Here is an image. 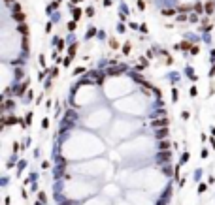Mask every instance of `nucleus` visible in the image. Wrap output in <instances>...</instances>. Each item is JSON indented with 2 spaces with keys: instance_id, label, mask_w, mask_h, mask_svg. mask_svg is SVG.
Listing matches in <instances>:
<instances>
[{
  "instance_id": "nucleus-4",
  "label": "nucleus",
  "mask_w": 215,
  "mask_h": 205,
  "mask_svg": "<svg viewBox=\"0 0 215 205\" xmlns=\"http://www.w3.org/2000/svg\"><path fill=\"white\" fill-rule=\"evenodd\" d=\"M177 47V49H191V43L189 42H181L179 45H176Z\"/></svg>"
},
{
  "instance_id": "nucleus-1",
  "label": "nucleus",
  "mask_w": 215,
  "mask_h": 205,
  "mask_svg": "<svg viewBox=\"0 0 215 205\" xmlns=\"http://www.w3.org/2000/svg\"><path fill=\"white\" fill-rule=\"evenodd\" d=\"M151 124H153L155 128H166V126H168V119H158V121H153Z\"/></svg>"
},
{
  "instance_id": "nucleus-15",
  "label": "nucleus",
  "mask_w": 215,
  "mask_h": 205,
  "mask_svg": "<svg viewBox=\"0 0 215 205\" xmlns=\"http://www.w3.org/2000/svg\"><path fill=\"white\" fill-rule=\"evenodd\" d=\"M117 30H119V32H125L126 28H125V25H121V23H119V27H117Z\"/></svg>"
},
{
  "instance_id": "nucleus-21",
  "label": "nucleus",
  "mask_w": 215,
  "mask_h": 205,
  "mask_svg": "<svg viewBox=\"0 0 215 205\" xmlns=\"http://www.w3.org/2000/svg\"><path fill=\"white\" fill-rule=\"evenodd\" d=\"M4 2H8V4H10V2H13V0H4Z\"/></svg>"
},
{
  "instance_id": "nucleus-14",
  "label": "nucleus",
  "mask_w": 215,
  "mask_h": 205,
  "mask_svg": "<svg viewBox=\"0 0 215 205\" xmlns=\"http://www.w3.org/2000/svg\"><path fill=\"white\" fill-rule=\"evenodd\" d=\"M85 13H87V15H89V17H93V15H94V10H93V8H89V10H87Z\"/></svg>"
},
{
  "instance_id": "nucleus-12",
  "label": "nucleus",
  "mask_w": 215,
  "mask_h": 205,
  "mask_svg": "<svg viewBox=\"0 0 215 205\" xmlns=\"http://www.w3.org/2000/svg\"><path fill=\"white\" fill-rule=\"evenodd\" d=\"M25 119H27V121H25V124H30V122H32V113H28V115L25 117Z\"/></svg>"
},
{
  "instance_id": "nucleus-2",
  "label": "nucleus",
  "mask_w": 215,
  "mask_h": 205,
  "mask_svg": "<svg viewBox=\"0 0 215 205\" xmlns=\"http://www.w3.org/2000/svg\"><path fill=\"white\" fill-rule=\"evenodd\" d=\"M13 17L17 19V21H23V19H25V15L21 13V8H19V6H15V11H13Z\"/></svg>"
},
{
  "instance_id": "nucleus-18",
  "label": "nucleus",
  "mask_w": 215,
  "mask_h": 205,
  "mask_svg": "<svg viewBox=\"0 0 215 205\" xmlns=\"http://www.w3.org/2000/svg\"><path fill=\"white\" fill-rule=\"evenodd\" d=\"M94 34H96V30H94V28H91L89 32H87V36H89V38H91V36H94Z\"/></svg>"
},
{
  "instance_id": "nucleus-22",
  "label": "nucleus",
  "mask_w": 215,
  "mask_h": 205,
  "mask_svg": "<svg viewBox=\"0 0 215 205\" xmlns=\"http://www.w3.org/2000/svg\"><path fill=\"white\" fill-rule=\"evenodd\" d=\"M74 2H81V0H74Z\"/></svg>"
},
{
  "instance_id": "nucleus-8",
  "label": "nucleus",
  "mask_w": 215,
  "mask_h": 205,
  "mask_svg": "<svg viewBox=\"0 0 215 205\" xmlns=\"http://www.w3.org/2000/svg\"><path fill=\"white\" fill-rule=\"evenodd\" d=\"M17 30H19L21 34H25V36H27V27L23 25V23H21V25H19V28H17Z\"/></svg>"
},
{
  "instance_id": "nucleus-13",
  "label": "nucleus",
  "mask_w": 215,
  "mask_h": 205,
  "mask_svg": "<svg viewBox=\"0 0 215 205\" xmlns=\"http://www.w3.org/2000/svg\"><path fill=\"white\" fill-rule=\"evenodd\" d=\"M76 51H77V45H72V47H70V57H72Z\"/></svg>"
},
{
  "instance_id": "nucleus-3",
  "label": "nucleus",
  "mask_w": 215,
  "mask_h": 205,
  "mask_svg": "<svg viewBox=\"0 0 215 205\" xmlns=\"http://www.w3.org/2000/svg\"><path fill=\"white\" fill-rule=\"evenodd\" d=\"M166 136H168V126H166V128H161V130L157 132V137H158V139H162V137H166Z\"/></svg>"
},
{
  "instance_id": "nucleus-7",
  "label": "nucleus",
  "mask_w": 215,
  "mask_h": 205,
  "mask_svg": "<svg viewBox=\"0 0 215 205\" xmlns=\"http://www.w3.org/2000/svg\"><path fill=\"white\" fill-rule=\"evenodd\" d=\"M166 149H170V143L168 141H161V151H166Z\"/></svg>"
},
{
  "instance_id": "nucleus-9",
  "label": "nucleus",
  "mask_w": 215,
  "mask_h": 205,
  "mask_svg": "<svg viewBox=\"0 0 215 205\" xmlns=\"http://www.w3.org/2000/svg\"><path fill=\"white\" fill-rule=\"evenodd\" d=\"M81 13H83V11H81V10H76V11H74V19H76V21H77V19H79V17H81Z\"/></svg>"
},
{
  "instance_id": "nucleus-6",
  "label": "nucleus",
  "mask_w": 215,
  "mask_h": 205,
  "mask_svg": "<svg viewBox=\"0 0 215 205\" xmlns=\"http://www.w3.org/2000/svg\"><path fill=\"white\" fill-rule=\"evenodd\" d=\"M174 13H176L174 10H162V15H164V17H172Z\"/></svg>"
},
{
  "instance_id": "nucleus-16",
  "label": "nucleus",
  "mask_w": 215,
  "mask_h": 205,
  "mask_svg": "<svg viewBox=\"0 0 215 205\" xmlns=\"http://www.w3.org/2000/svg\"><path fill=\"white\" fill-rule=\"evenodd\" d=\"M189 10H191V6H181L179 8V11H189Z\"/></svg>"
},
{
  "instance_id": "nucleus-5",
  "label": "nucleus",
  "mask_w": 215,
  "mask_h": 205,
  "mask_svg": "<svg viewBox=\"0 0 215 205\" xmlns=\"http://www.w3.org/2000/svg\"><path fill=\"white\" fill-rule=\"evenodd\" d=\"M206 13H208V15L213 13V2H208V4H206Z\"/></svg>"
},
{
  "instance_id": "nucleus-11",
  "label": "nucleus",
  "mask_w": 215,
  "mask_h": 205,
  "mask_svg": "<svg viewBox=\"0 0 215 205\" xmlns=\"http://www.w3.org/2000/svg\"><path fill=\"white\" fill-rule=\"evenodd\" d=\"M193 8H194V11H198V13H202V4H194Z\"/></svg>"
},
{
  "instance_id": "nucleus-10",
  "label": "nucleus",
  "mask_w": 215,
  "mask_h": 205,
  "mask_svg": "<svg viewBox=\"0 0 215 205\" xmlns=\"http://www.w3.org/2000/svg\"><path fill=\"white\" fill-rule=\"evenodd\" d=\"M109 47H111V49H117V47H119V43H117L115 40H109Z\"/></svg>"
},
{
  "instance_id": "nucleus-19",
  "label": "nucleus",
  "mask_w": 215,
  "mask_h": 205,
  "mask_svg": "<svg viewBox=\"0 0 215 205\" xmlns=\"http://www.w3.org/2000/svg\"><path fill=\"white\" fill-rule=\"evenodd\" d=\"M42 126H44V128H47V126H49V121L44 119V121H42Z\"/></svg>"
},
{
  "instance_id": "nucleus-20",
  "label": "nucleus",
  "mask_w": 215,
  "mask_h": 205,
  "mask_svg": "<svg viewBox=\"0 0 215 205\" xmlns=\"http://www.w3.org/2000/svg\"><path fill=\"white\" fill-rule=\"evenodd\" d=\"M83 72H85V68H76V72H74V74H83Z\"/></svg>"
},
{
  "instance_id": "nucleus-17",
  "label": "nucleus",
  "mask_w": 215,
  "mask_h": 205,
  "mask_svg": "<svg viewBox=\"0 0 215 205\" xmlns=\"http://www.w3.org/2000/svg\"><path fill=\"white\" fill-rule=\"evenodd\" d=\"M74 28H76V23H74V21L68 23V30H74Z\"/></svg>"
}]
</instances>
